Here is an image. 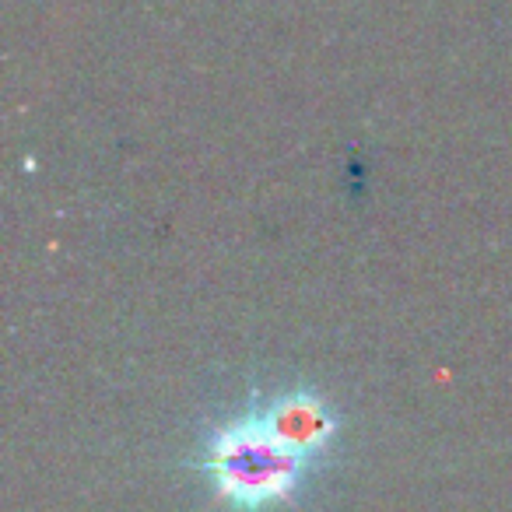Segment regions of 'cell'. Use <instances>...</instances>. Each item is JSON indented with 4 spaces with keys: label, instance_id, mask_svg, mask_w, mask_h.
Masks as SVG:
<instances>
[{
    "label": "cell",
    "instance_id": "cell-1",
    "mask_svg": "<svg viewBox=\"0 0 512 512\" xmlns=\"http://www.w3.org/2000/svg\"><path fill=\"white\" fill-rule=\"evenodd\" d=\"M197 467L228 512H274L299 498L313 456L278 442L260 414L249 411L211 428Z\"/></svg>",
    "mask_w": 512,
    "mask_h": 512
},
{
    "label": "cell",
    "instance_id": "cell-2",
    "mask_svg": "<svg viewBox=\"0 0 512 512\" xmlns=\"http://www.w3.org/2000/svg\"><path fill=\"white\" fill-rule=\"evenodd\" d=\"M260 421L271 428L278 442L302 456H320L337 439V414L327 407V400L313 390H285L271 397L264 407H256Z\"/></svg>",
    "mask_w": 512,
    "mask_h": 512
}]
</instances>
